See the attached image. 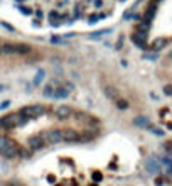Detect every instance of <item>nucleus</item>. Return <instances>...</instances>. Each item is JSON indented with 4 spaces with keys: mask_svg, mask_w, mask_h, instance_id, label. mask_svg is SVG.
<instances>
[{
    "mask_svg": "<svg viewBox=\"0 0 172 186\" xmlns=\"http://www.w3.org/2000/svg\"><path fill=\"white\" fill-rule=\"evenodd\" d=\"M149 129H150V132H152L154 135H164V130H160L159 127H152V125H149Z\"/></svg>",
    "mask_w": 172,
    "mask_h": 186,
    "instance_id": "412c9836",
    "label": "nucleus"
},
{
    "mask_svg": "<svg viewBox=\"0 0 172 186\" xmlns=\"http://www.w3.org/2000/svg\"><path fill=\"white\" fill-rule=\"evenodd\" d=\"M54 119L56 120H59V122H63V120H68L69 117H73V107H69V105H59V107H56L54 108Z\"/></svg>",
    "mask_w": 172,
    "mask_h": 186,
    "instance_id": "20e7f679",
    "label": "nucleus"
},
{
    "mask_svg": "<svg viewBox=\"0 0 172 186\" xmlns=\"http://www.w3.org/2000/svg\"><path fill=\"white\" fill-rule=\"evenodd\" d=\"M44 78H46V71H44V70H37V73H35L34 80H32V85H34V87L41 85V81H44Z\"/></svg>",
    "mask_w": 172,
    "mask_h": 186,
    "instance_id": "4468645a",
    "label": "nucleus"
},
{
    "mask_svg": "<svg viewBox=\"0 0 172 186\" xmlns=\"http://www.w3.org/2000/svg\"><path fill=\"white\" fill-rule=\"evenodd\" d=\"M56 85H57V83H56ZM56 85H54V83H49V85H46V87H44V90H42V95H44V96H47V98H52V96H54Z\"/></svg>",
    "mask_w": 172,
    "mask_h": 186,
    "instance_id": "ddd939ff",
    "label": "nucleus"
},
{
    "mask_svg": "<svg viewBox=\"0 0 172 186\" xmlns=\"http://www.w3.org/2000/svg\"><path fill=\"white\" fill-rule=\"evenodd\" d=\"M133 125H135V127H140V129H149L150 122H149L147 117L140 115V117H135V119H133Z\"/></svg>",
    "mask_w": 172,
    "mask_h": 186,
    "instance_id": "9b49d317",
    "label": "nucleus"
},
{
    "mask_svg": "<svg viewBox=\"0 0 172 186\" xmlns=\"http://www.w3.org/2000/svg\"><path fill=\"white\" fill-rule=\"evenodd\" d=\"M166 44H167L166 39H155V41L152 42V49H154V51H159V49H162Z\"/></svg>",
    "mask_w": 172,
    "mask_h": 186,
    "instance_id": "2eb2a0df",
    "label": "nucleus"
},
{
    "mask_svg": "<svg viewBox=\"0 0 172 186\" xmlns=\"http://www.w3.org/2000/svg\"><path fill=\"white\" fill-rule=\"evenodd\" d=\"M29 147L32 149V151H39V149H42L46 146V141L42 135H31L29 137Z\"/></svg>",
    "mask_w": 172,
    "mask_h": 186,
    "instance_id": "6e6552de",
    "label": "nucleus"
},
{
    "mask_svg": "<svg viewBox=\"0 0 172 186\" xmlns=\"http://www.w3.org/2000/svg\"><path fill=\"white\" fill-rule=\"evenodd\" d=\"M19 146L14 141H10L5 135H0V154L7 159H14V157L19 156Z\"/></svg>",
    "mask_w": 172,
    "mask_h": 186,
    "instance_id": "f257e3e1",
    "label": "nucleus"
},
{
    "mask_svg": "<svg viewBox=\"0 0 172 186\" xmlns=\"http://www.w3.org/2000/svg\"><path fill=\"white\" fill-rule=\"evenodd\" d=\"M61 85H63V87L66 88V90L69 91V93H73L74 90H76V88H74V85L71 83V81H63V83H61Z\"/></svg>",
    "mask_w": 172,
    "mask_h": 186,
    "instance_id": "6ab92c4d",
    "label": "nucleus"
},
{
    "mask_svg": "<svg viewBox=\"0 0 172 186\" xmlns=\"http://www.w3.org/2000/svg\"><path fill=\"white\" fill-rule=\"evenodd\" d=\"M110 32H112V29H101V31L93 32V34H91V37H93V39H100L101 36H106V34H110Z\"/></svg>",
    "mask_w": 172,
    "mask_h": 186,
    "instance_id": "dca6fc26",
    "label": "nucleus"
},
{
    "mask_svg": "<svg viewBox=\"0 0 172 186\" xmlns=\"http://www.w3.org/2000/svg\"><path fill=\"white\" fill-rule=\"evenodd\" d=\"M66 3H68V0H59L56 5H57V7H63V5H66Z\"/></svg>",
    "mask_w": 172,
    "mask_h": 186,
    "instance_id": "7c9ffc66",
    "label": "nucleus"
},
{
    "mask_svg": "<svg viewBox=\"0 0 172 186\" xmlns=\"http://www.w3.org/2000/svg\"><path fill=\"white\" fill-rule=\"evenodd\" d=\"M63 39L64 37H61V36H54V37H51V42H52V44H63Z\"/></svg>",
    "mask_w": 172,
    "mask_h": 186,
    "instance_id": "5701e85b",
    "label": "nucleus"
},
{
    "mask_svg": "<svg viewBox=\"0 0 172 186\" xmlns=\"http://www.w3.org/2000/svg\"><path fill=\"white\" fill-rule=\"evenodd\" d=\"M15 2H26V0H15Z\"/></svg>",
    "mask_w": 172,
    "mask_h": 186,
    "instance_id": "473e14b6",
    "label": "nucleus"
},
{
    "mask_svg": "<svg viewBox=\"0 0 172 186\" xmlns=\"http://www.w3.org/2000/svg\"><path fill=\"white\" fill-rule=\"evenodd\" d=\"M47 17H49V20H51V22H54V20H61V12L52 10V12L47 14Z\"/></svg>",
    "mask_w": 172,
    "mask_h": 186,
    "instance_id": "f3484780",
    "label": "nucleus"
},
{
    "mask_svg": "<svg viewBox=\"0 0 172 186\" xmlns=\"http://www.w3.org/2000/svg\"><path fill=\"white\" fill-rule=\"evenodd\" d=\"M69 95H71V93L68 91L66 88L63 87V85L57 83V85H56V90H54V96H52V98H56V100H64V98H68Z\"/></svg>",
    "mask_w": 172,
    "mask_h": 186,
    "instance_id": "9d476101",
    "label": "nucleus"
},
{
    "mask_svg": "<svg viewBox=\"0 0 172 186\" xmlns=\"http://www.w3.org/2000/svg\"><path fill=\"white\" fill-rule=\"evenodd\" d=\"M80 15H81V12H80V7H76V9H74V19H78Z\"/></svg>",
    "mask_w": 172,
    "mask_h": 186,
    "instance_id": "c85d7f7f",
    "label": "nucleus"
},
{
    "mask_svg": "<svg viewBox=\"0 0 172 186\" xmlns=\"http://www.w3.org/2000/svg\"><path fill=\"white\" fill-rule=\"evenodd\" d=\"M42 15H44V14H42V10H41V9L35 10V17H37V19H42Z\"/></svg>",
    "mask_w": 172,
    "mask_h": 186,
    "instance_id": "cd10ccee",
    "label": "nucleus"
},
{
    "mask_svg": "<svg viewBox=\"0 0 172 186\" xmlns=\"http://www.w3.org/2000/svg\"><path fill=\"white\" fill-rule=\"evenodd\" d=\"M42 137H44L46 144H57V142L63 141V132L61 130H49Z\"/></svg>",
    "mask_w": 172,
    "mask_h": 186,
    "instance_id": "423d86ee",
    "label": "nucleus"
},
{
    "mask_svg": "<svg viewBox=\"0 0 172 186\" xmlns=\"http://www.w3.org/2000/svg\"><path fill=\"white\" fill-rule=\"evenodd\" d=\"M93 180H95V181H100V180H101V174H100V173H95V174H93Z\"/></svg>",
    "mask_w": 172,
    "mask_h": 186,
    "instance_id": "c756f323",
    "label": "nucleus"
},
{
    "mask_svg": "<svg viewBox=\"0 0 172 186\" xmlns=\"http://www.w3.org/2000/svg\"><path fill=\"white\" fill-rule=\"evenodd\" d=\"M2 90H5V87H3V85H0V91H2Z\"/></svg>",
    "mask_w": 172,
    "mask_h": 186,
    "instance_id": "2f4dec72",
    "label": "nucleus"
},
{
    "mask_svg": "<svg viewBox=\"0 0 172 186\" xmlns=\"http://www.w3.org/2000/svg\"><path fill=\"white\" fill-rule=\"evenodd\" d=\"M0 54H2V49H0Z\"/></svg>",
    "mask_w": 172,
    "mask_h": 186,
    "instance_id": "f704fd0d",
    "label": "nucleus"
},
{
    "mask_svg": "<svg viewBox=\"0 0 172 186\" xmlns=\"http://www.w3.org/2000/svg\"><path fill=\"white\" fill-rule=\"evenodd\" d=\"M91 5L95 7V9H101V7L105 5V0H93Z\"/></svg>",
    "mask_w": 172,
    "mask_h": 186,
    "instance_id": "4be33fe9",
    "label": "nucleus"
},
{
    "mask_svg": "<svg viewBox=\"0 0 172 186\" xmlns=\"http://www.w3.org/2000/svg\"><path fill=\"white\" fill-rule=\"evenodd\" d=\"M44 112H46V108L42 105H27L19 110V115H22L27 120H32V119H37V117L44 115Z\"/></svg>",
    "mask_w": 172,
    "mask_h": 186,
    "instance_id": "7ed1b4c3",
    "label": "nucleus"
},
{
    "mask_svg": "<svg viewBox=\"0 0 172 186\" xmlns=\"http://www.w3.org/2000/svg\"><path fill=\"white\" fill-rule=\"evenodd\" d=\"M117 107L120 110H127L128 108V102H127V100H123V98H118L117 100Z\"/></svg>",
    "mask_w": 172,
    "mask_h": 186,
    "instance_id": "a211bd4d",
    "label": "nucleus"
},
{
    "mask_svg": "<svg viewBox=\"0 0 172 186\" xmlns=\"http://www.w3.org/2000/svg\"><path fill=\"white\" fill-rule=\"evenodd\" d=\"M20 151V149H19ZM20 156L22 157H31V151H20Z\"/></svg>",
    "mask_w": 172,
    "mask_h": 186,
    "instance_id": "a878e982",
    "label": "nucleus"
},
{
    "mask_svg": "<svg viewBox=\"0 0 172 186\" xmlns=\"http://www.w3.org/2000/svg\"><path fill=\"white\" fill-rule=\"evenodd\" d=\"M0 24H2V26H3V27H5V29H7V31H10V32H12V31H14V27H12V26H9V24H7V22H0Z\"/></svg>",
    "mask_w": 172,
    "mask_h": 186,
    "instance_id": "bb28decb",
    "label": "nucleus"
},
{
    "mask_svg": "<svg viewBox=\"0 0 172 186\" xmlns=\"http://www.w3.org/2000/svg\"><path fill=\"white\" fill-rule=\"evenodd\" d=\"M105 95L108 96L110 100H115L117 102L118 100V90L115 87H112V85H108V87H105Z\"/></svg>",
    "mask_w": 172,
    "mask_h": 186,
    "instance_id": "f8f14e48",
    "label": "nucleus"
},
{
    "mask_svg": "<svg viewBox=\"0 0 172 186\" xmlns=\"http://www.w3.org/2000/svg\"><path fill=\"white\" fill-rule=\"evenodd\" d=\"M147 32H140V31H135L133 34H132V41H133V44H137L138 48H145L147 46Z\"/></svg>",
    "mask_w": 172,
    "mask_h": 186,
    "instance_id": "1a4fd4ad",
    "label": "nucleus"
},
{
    "mask_svg": "<svg viewBox=\"0 0 172 186\" xmlns=\"http://www.w3.org/2000/svg\"><path fill=\"white\" fill-rule=\"evenodd\" d=\"M19 10L24 14V15H32V12H34L31 7H20V5H19Z\"/></svg>",
    "mask_w": 172,
    "mask_h": 186,
    "instance_id": "aec40b11",
    "label": "nucleus"
},
{
    "mask_svg": "<svg viewBox=\"0 0 172 186\" xmlns=\"http://www.w3.org/2000/svg\"><path fill=\"white\" fill-rule=\"evenodd\" d=\"M2 54H29L31 46L20 44V42H0Z\"/></svg>",
    "mask_w": 172,
    "mask_h": 186,
    "instance_id": "f03ea898",
    "label": "nucleus"
},
{
    "mask_svg": "<svg viewBox=\"0 0 172 186\" xmlns=\"http://www.w3.org/2000/svg\"><path fill=\"white\" fill-rule=\"evenodd\" d=\"M0 127L5 129V130L19 127V113H9V115L2 117L0 119Z\"/></svg>",
    "mask_w": 172,
    "mask_h": 186,
    "instance_id": "39448f33",
    "label": "nucleus"
},
{
    "mask_svg": "<svg viewBox=\"0 0 172 186\" xmlns=\"http://www.w3.org/2000/svg\"><path fill=\"white\" fill-rule=\"evenodd\" d=\"M164 93H166L167 96H172V85H166V87H164Z\"/></svg>",
    "mask_w": 172,
    "mask_h": 186,
    "instance_id": "b1692460",
    "label": "nucleus"
},
{
    "mask_svg": "<svg viewBox=\"0 0 172 186\" xmlns=\"http://www.w3.org/2000/svg\"><path fill=\"white\" fill-rule=\"evenodd\" d=\"M138 2H142V0H138Z\"/></svg>",
    "mask_w": 172,
    "mask_h": 186,
    "instance_id": "c9c22d12",
    "label": "nucleus"
},
{
    "mask_svg": "<svg viewBox=\"0 0 172 186\" xmlns=\"http://www.w3.org/2000/svg\"><path fill=\"white\" fill-rule=\"evenodd\" d=\"M81 135L78 134L73 129H68V130H63V142H68V144H74V142H80Z\"/></svg>",
    "mask_w": 172,
    "mask_h": 186,
    "instance_id": "0eeeda50",
    "label": "nucleus"
},
{
    "mask_svg": "<svg viewBox=\"0 0 172 186\" xmlns=\"http://www.w3.org/2000/svg\"><path fill=\"white\" fill-rule=\"evenodd\" d=\"M9 105H10V102H9V100L2 102V103H0V110H5V108H9Z\"/></svg>",
    "mask_w": 172,
    "mask_h": 186,
    "instance_id": "393cba45",
    "label": "nucleus"
},
{
    "mask_svg": "<svg viewBox=\"0 0 172 186\" xmlns=\"http://www.w3.org/2000/svg\"><path fill=\"white\" fill-rule=\"evenodd\" d=\"M7 186H14V184H7Z\"/></svg>",
    "mask_w": 172,
    "mask_h": 186,
    "instance_id": "72a5a7b5",
    "label": "nucleus"
}]
</instances>
